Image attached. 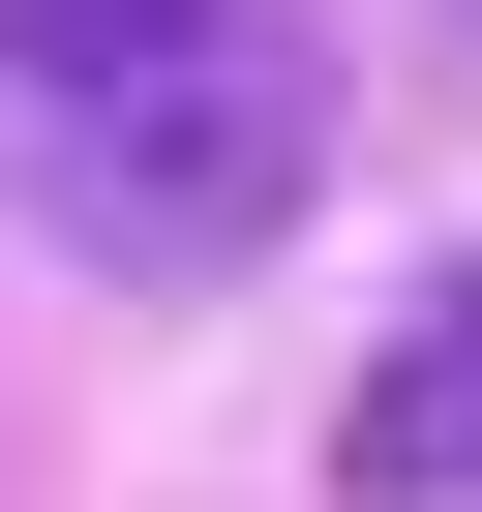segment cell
<instances>
[{
  "label": "cell",
  "mask_w": 482,
  "mask_h": 512,
  "mask_svg": "<svg viewBox=\"0 0 482 512\" xmlns=\"http://www.w3.org/2000/svg\"><path fill=\"white\" fill-rule=\"evenodd\" d=\"M0 181H31L91 272L211 302V272H272V241H302V181H332V61H302V0H211L181 61H121L91 121H31Z\"/></svg>",
  "instance_id": "cell-1"
},
{
  "label": "cell",
  "mask_w": 482,
  "mask_h": 512,
  "mask_svg": "<svg viewBox=\"0 0 482 512\" xmlns=\"http://www.w3.org/2000/svg\"><path fill=\"white\" fill-rule=\"evenodd\" d=\"M332 512H482V272H422L332 392Z\"/></svg>",
  "instance_id": "cell-2"
},
{
  "label": "cell",
  "mask_w": 482,
  "mask_h": 512,
  "mask_svg": "<svg viewBox=\"0 0 482 512\" xmlns=\"http://www.w3.org/2000/svg\"><path fill=\"white\" fill-rule=\"evenodd\" d=\"M211 31V0H0V151H31V121H91L121 61H181Z\"/></svg>",
  "instance_id": "cell-3"
}]
</instances>
